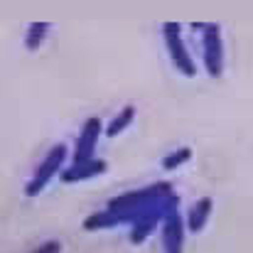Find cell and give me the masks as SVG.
<instances>
[{"mask_svg":"<svg viewBox=\"0 0 253 253\" xmlns=\"http://www.w3.org/2000/svg\"><path fill=\"white\" fill-rule=\"evenodd\" d=\"M108 169L106 165V160H88V163H72L67 169H62V182H67V184H74V182H86V179H91V177H98V174H103Z\"/></svg>","mask_w":253,"mask_h":253,"instance_id":"cell-6","label":"cell"},{"mask_svg":"<svg viewBox=\"0 0 253 253\" xmlns=\"http://www.w3.org/2000/svg\"><path fill=\"white\" fill-rule=\"evenodd\" d=\"M192 160V148H179V150H174V153H169L163 158V169H177L179 165H184V163H189Z\"/></svg>","mask_w":253,"mask_h":253,"instance_id":"cell-11","label":"cell"},{"mask_svg":"<svg viewBox=\"0 0 253 253\" xmlns=\"http://www.w3.org/2000/svg\"><path fill=\"white\" fill-rule=\"evenodd\" d=\"M101 130H103V123L96 116H91L84 123V130L79 133V140H77V148H74V165L93 160V153H96V143H98Z\"/></svg>","mask_w":253,"mask_h":253,"instance_id":"cell-4","label":"cell"},{"mask_svg":"<svg viewBox=\"0 0 253 253\" xmlns=\"http://www.w3.org/2000/svg\"><path fill=\"white\" fill-rule=\"evenodd\" d=\"M133 118H135V106H126L111 123H108V128H106V135L108 138H116V135H121L130 123H133Z\"/></svg>","mask_w":253,"mask_h":253,"instance_id":"cell-9","label":"cell"},{"mask_svg":"<svg viewBox=\"0 0 253 253\" xmlns=\"http://www.w3.org/2000/svg\"><path fill=\"white\" fill-rule=\"evenodd\" d=\"M202 57L204 69L211 79H219L224 74V42L219 25H202Z\"/></svg>","mask_w":253,"mask_h":253,"instance_id":"cell-3","label":"cell"},{"mask_svg":"<svg viewBox=\"0 0 253 253\" xmlns=\"http://www.w3.org/2000/svg\"><path fill=\"white\" fill-rule=\"evenodd\" d=\"M67 155H69V150H67V145H54L47 155H44V160L40 163V168L35 169V174L30 177V182L25 184V194L27 197H37L59 172H62V165L67 163Z\"/></svg>","mask_w":253,"mask_h":253,"instance_id":"cell-1","label":"cell"},{"mask_svg":"<svg viewBox=\"0 0 253 253\" xmlns=\"http://www.w3.org/2000/svg\"><path fill=\"white\" fill-rule=\"evenodd\" d=\"M163 251L184 253V219L179 216V209L163 219Z\"/></svg>","mask_w":253,"mask_h":253,"instance_id":"cell-5","label":"cell"},{"mask_svg":"<svg viewBox=\"0 0 253 253\" xmlns=\"http://www.w3.org/2000/svg\"><path fill=\"white\" fill-rule=\"evenodd\" d=\"M211 207H214L211 197H202V199H199V202L189 209V216H187L184 229H189L192 234H199V231L207 226L209 216H211Z\"/></svg>","mask_w":253,"mask_h":253,"instance_id":"cell-7","label":"cell"},{"mask_svg":"<svg viewBox=\"0 0 253 253\" xmlns=\"http://www.w3.org/2000/svg\"><path fill=\"white\" fill-rule=\"evenodd\" d=\"M163 37H165V47H168L169 62L174 64V69H177L179 74H184V77L192 79V77L197 74V64H194V59H192V54H189V49H187V44H184V40H182L179 25L165 22V25H163Z\"/></svg>","mask_w":253,"mask_h":253,"instance_id":"cell-2","label":"cell"},{"mask_svg":"<svg viewBox=\"0 0 253 253\" xmlns=\"http://www.w3.org/2000/svg\"><path fill=\"white\" fill-rule=\"evenodd\" d=\"M32 253H62V241H44L40 249H35Z\"/></svg>","mask_w":253,"mask_h":253,"instance_id":"cell-12","label":"cell"},{"mask_svg":"<svg viewBox=\"0 0 253 253\" xmlns=\"http://www.w3.org/2000/svg\"><path fill=\"white\" fill-rule=\"evenodd\" d=\"M163 214H150V216H145V219H140L138 224H133L130 226V241L138 246V244H143L155 229H158V224H163Z\"/></svg>","mask_w":253,"mask_h":253,"instance_id":"cell-8","label":"cell"},{"mask_svg":"<svg viewBox=\"0 0 253 253\" xmlns=\"http://www.w3.org/2000/svg\"><path fill=\"white\" fill-rule=\"evenodd\" d=\"M47 32H49V25L47 22H32L30 30H27V35H25V47L30 52L40 49L42 42H44V37H47Z\"/></svg>","mask_w":253,"mask_h":253,"instance_id":"cell-10","label":"cell"}]
</instances>
